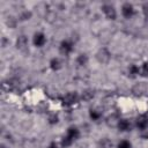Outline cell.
<instances>
[{
	"label": "cell",
	"mask_w": 148,
	"mask_h": 148,
	"mask_svg": "<svg viewBox=\"0 0 148 148\" xmlns=\"http://www.w3.org/2000/svg\"><path fill=\"white\" fill-rule=\"evenodd\" d=\"M89 116H90V118L92 119V120H98L99 118H101V116H102V113L101 112H98L97 110H90V112H89Z\"/></svg>",
	"instance_id": "cell-15"
},
{
	"label": "cell",
	"mask_w": 148,
	"mask_h": 148,
	"mask_svg": "<svg viewBox=\"0 0 148 148\" xmlns=\"http://www.w3.org/2000/svg\"><path fill=\"white\" fill-rule=\"evenodd\" d=\"M128 74H130L132 77H135L136 75H140V66L131 65L130 68H128Z\"/></svg>",
	"instance_id": "cell-13"
},
{
	"label": "cell",
	"mask_w": 148,
	"mask_h": 148,
	"mask_svg": "<svg viewBox=\"0 0 148 148\" xmlns=\"http://www.w3.org/2000/svg\"><path fill=\"white\" fill-rule=\"evenodd\" d=\"M47 148H58V145L56 143V142H51L50 145H49V147Z\"/></svg>",
	"instance_id": "cell-22"
},
{
	"label": "cell",
	"mask_w": 148,
	"mask_h": 148,
	"mask_svg": "<svg viewBox=\"0 0 148 148\" xmlns=\"http://www.w3.org/2000/svg\"><path fill=\"white\" fill-rule=\"evenodd\" d=\"M140 75L148 76V62H143L140 66Z\"/></svg>",
	"instance_id": "cell-16"
},
{
	"label": "cell",
	"mask_w": 148,
	"mask_h": 148,
	"mask_svg": "<svg viewBox=\"0 0 148 148\" xmlns=\"http://www.w3.org/2000/svg\"><path fill=\"white\" fill-rule=\"evenodd\" d=\"M99 146H101V148H111L112 143L110 142V140H109V139L104 138V139H102V140L99 141Z\"/></svg>",
	"instance_id": "cell-17"
},
{
	"label": "cell",
	"mask_w": 148,
	"mask_h": 148,
	"mask_svg": "<svg viewBox=\"0 0 148 148\" xmlns=\"http://www.w3.org/2000/svg\"><path fill=\"white\" fill-rule=\"evenodd\" d=\"M102 12L105 15V17L109 20H116V17H117V10H116L114 6L111 3H104L102 6Z\"/></svg>",
	"instance_id": "cell-3"
},
{
	"label": "cell",
	"mask_w": 148,
	"mask_h": 148,
	"mask_svg": "<svg viewBox=\"0 0 148 148\" xmlns=\"http://www.w3.org/2000/svg\"><path fill=\"white\" fill-rule=\"evenodd\" d=\"M117 127L121 132H128L132 128V124H131V121L128 119H119V121L117 124Z\"/></svg>",
	"instance_id": "cell-10"
},
{
	"label": "cell",
	"mask_w": 148,
	"mask_h": 148,
	"mask_svg": "<svg viewBox=\"0 0 148 148\" xmlns=\"http://www.w3.org/2000/svg\"><path fill=\"white\" fill-rule=\"evenodd\" d=\"M135 125L140 131L147 130L148 128V116L147 114H140L135 120Z\"/></svg>",
	"instance_id": "cell-6"
},
{
	"label": "cell",
	"mask_w": 148,
	"mask_h": 148,
	"mask_svg": "<svg viewBox=\"0 0 148 148\" xmlns=\"http://www.w3.org/2000/svg\"><path fill=\"white\" fill-rule=\"evenodd\" d=\"M77 99H79V96L75 92H68V94H66L64 96L62 103L65 105H73V104H75L77 102Z\"/></svg>",
	"instance_id": "cell-8"
},
{
	"label": "cell",
	"mask_w": 148,
	"mask_h": 148,
	"mask_svg": "<svg viewBox=\"0 0 148 148\" xmlns=\"http://www.w3.org/2000/svg\"><path fill=\"white\" fill-rule=\"evenodd\" d=\"M73 46H74V44H73L72 40L65 39V40H62V42L60 43V45H59V51H60V53H61L62 56H69V54L73 52V49H74Z\"/></svg>",
	"instance_id": "cell-4"
},
{
	"label": "cell",
	"mask_w": 148,
	"mask_h": 148,
	"mask_svg": "<svg viewBox=\"0 0 148 148\" xmlns=\"http://www.w3.org/2000/svg\"><path fill=\"white\" fill-rule=\"evenodd\" d=\"M32 42H34V45H35V46L42 47V46H44L45 43H46V36H45L43 32H36V34L34 35Z\"/></svg>",
	"instance_id": "cell-7"
},
{
	"label": "cell",
	"mask_w": 148,
	"mask_h": 148,
	"mask_svg": "<svg viewBox=\"0 0 148 148\" xmlns=\"http://www.w3.org/2000/svg\"><path fill=\"white\" fill-rule=\"evenodd\" d=\"M76 64L79 66H86L88 64V56L86 53H81L76 57Z\"/></svg>",
	"instance_id": "cell-12"
},
{
	"label": "cell",
	"mask_w": 148,
	"mask_h": 148,
	"mask_svg": "<svg viewBox=\"0 0 148 148\" xmlns=\"http://www.w3.org/2000/svg\"><path fill=\"white\" fill-rule=\"evenodd\" d=\"M49 123H50V124H57V123H58V117H57L56 114L51 116V117L49 118Z\"/></svg>",
	"instance_id": "cell-20"
},
{
	"label": "cell",
	"mask_w": 148,
	"mask_h": 148,
	"mask_svg": "<svg viewBox=\"0 0 148 148\" xmlns=\"http://www.w3.org/2000/svg\"><path fill=\"white\" fill-rule=\"evenodd\" d=\"M50 67L53 71H59L62 67V62L59 58H52L51 61H50Z\"/></svg>",
	"instance_id": "cell-11"
},
{
	"label": "cell",
	"mask_w": 148,
	"mask_h": 148,
	"mask_svg": "<svg viewBox=\"0 0 148 148\" xmlns=\"http://www.w3.org/2000/svg\"><path fill=\"white\" fill-rule=\"evenodd\" d=\"M142 9H143V14H145V17H146V18L148 20V2L143 5Z\"/></svg>",
	"instance_id": "cell-21"
},
{
	"label": "cell",
	"mask_w": 148,
	"mask_h": 148,
	"mask_svg": "<svg viewBox=\"0 0 148 148\" xmlns=\"http://www.w3.org/2000/svg\"><path fill=\"white\" fill-rule=\"evenodd\" d=\"M28 44H29V42H28L27 36L21 35V36L17 37V39H16V47L20 51H25L28 49Z\"/></svg>",
	"instance_id": "cell-9"
},
{
	"label": "cell",
	"mask_w": 148,
	"mask_h": 148,
	"mask_svg": "<svg viewBox=\"0 0 148 148\" xmlns=\"http://www.w3.org/2000/svg\"><path fill=\"white\" fill-rule=\"evenodd\" d=\"M121 14L124 17L126 18H131L134 14H135V9H134V6L130 2H125L123 6H121Z\"/></svg>",
	"instance_id": "cell-5"
},
{
	"label": "cell",
	"mask_w": 148,
	"mask_h": 148,
	"mask_svg": "<svg viewBox=\"0 0 148 148\" xmlns=\"http://www.w3.org/2000/svg\"><path fill=\"white\" fill-rule=\"evenodd\" d=\"M31 16V13L30 12H24L23 14H21V20H29V17Z\"/></svg>",
	"instance_id": "cell-19"
},
{
	"label": "cell",
	"mask_w": 148,
	"mask_h": 148,
	"mask_svg": "<svg viewBox=\"0 0 148 148\" xmlns=\"http://www.w3.org/2000/svg\"><path fill=\"white\" fill-rule=\"evenodd\" d=\"M117 148H132V143L130 141H127V140H121L118 143Z\"/></svg>",
	"instance_id": "cell-18"
},
{
	"label": "cell",
	"mask_w": 148,
	"mask_h": 148,
	"mask_svg": "<svg viewBox=\"0 0 148 148\" xmlns=\"http://www.w3.org/2000/svg\"><path fill=\"white\" fill-rule=\"evenodd\" d=\"M79 136H80V131L77 130V127H75V126L68 127V130L66 132V135H64V138L61 139V146L62 147L71 146L75 140H77Z\"/></svg>",
	"instance_id": "cell-1"
},
{
	"label": "cell",
	"mask_w": 148,
	"mask_h": 148,
	"mask_svg": "<svg viewBox=\"0 0 148 148\" xmlns=\"http://www.w3.org/2000/svg\"><path fill=\"white\" fill-rule=\"evenodd\" d=\"M92 97H94V92H92L91 90H84V91H82L81 98H82L83 101L88 102V101H90Z\"/></svg>",
	"instance_id": "cell-14"
},
{
	"label": "cell",
	"mask_w": 148,
	"mask_h": 148,
	"mask_svg": "<svg viewBox=\"0 0 148 148\" xmlns=\"http://www.w3.org/2000/svg\"><path fill=\"white\" fill-rule=\"evenodd\" d=\"M96 59L99 64L106 65L111 59V54H110V52L106 47H101L96 53Z\"/></svg>",
	"instance_id": "cell-2"
}]
</instances>
